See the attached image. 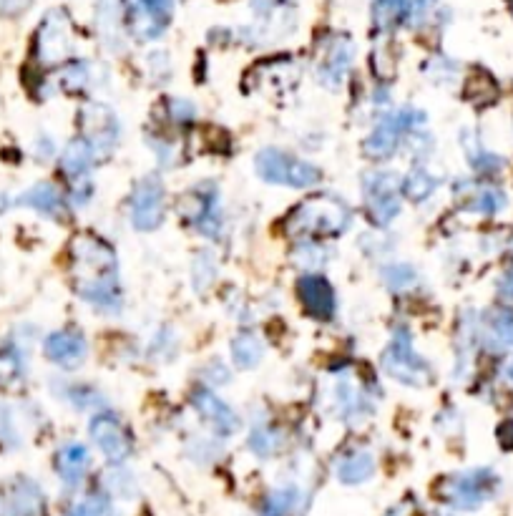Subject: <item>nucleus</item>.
<instances>
[{
    "instance_id": "f257e3e1",
    "label": "nucleus",
    "mask_w": 513,
    "mask_h": 516,
    "mask_svg": "<svg viewBox=\"0 0 513 516\" xmlns=\"http://www.w3.org/2000/svg\"><path fill=\"white\" fill-rule=\"evenodd\" d=\"M73 287L86 303L114 310L119 305V262L109 242L78 235L71 242Z\"/></svg>"
},
{
    "instance_id": "f03ea898",
    "label": "nucleus",
    "mask_w": 513,
    "mask_h": 516,
    "mask_svg": "<svg viewBox=\"0 0 513 516\" xmlns=\"http://www.w3.org/2000/svg\"><path fill=\"white\" fill-rule=\"evenodd\" d=\"M350 225V209L335 197H310L285 219V235L295 242L330 240Z\"/></svg>"
},
{
    "instance_id": "7ed1b4c3",
    "label": "nucleus",
    "mask_w": 513,
    "mask_h": 516,
    "mask_svg": "<svg viewBox=\"0 0 513 516\" xmlns=\"http://www.w3.org/2000/svg\"><path fill=\"white\" fill-rule=\"evenodd\" d=\"M498 491V476L491 469H473L463 471V474L448 476L441 486L436 489V494L446 501L453 509L473 511L478 506L486 504L488 499H493V494Z\"/></svg>"
},
{
    "instance_id": "20e7f679",
    "label": "nucleus",
    "mask_w": 513,
    "mask_h": 516,
    "mask_svg": "<svg viewBox=\"0 0 513 516\" xmlns=\"http://www.w3.org/2000/svg\"><path fill=\"white\" fill-rule=\"evenodd\" d=\"M254 169L265 182L282 184V187L292 189H307L315 187L320 182V169L310 162L290 157V154L280 152V149H262L254 159Z\"/></svg>"
},
{
    "instance_id": "39448f33",
    "label": "nucleus",
    "mask_w": 513,
    "mask_h": 516,
    "mask_svg": "<svg viewBox=\"0 0 513 516\" xmlns=\"http://www.w3.org/2000/svg\"><path fill=\"white\" fill-rule=\"evenodd\" d=\"M383 371L405 386H428V381H431V365L415 353L413 340L405 328L395 330L393 343L385 348Z\"/></svg>"
},
{
    "instance_id": "423d86ee",
    "label": "nucleus",
    "mask_w": 513,
    "mask_h": 516,
    "mask_svg": "<svg viewBox=\"0 0 513 516\" xmlns=\"http://www.w3.org/2000/svg\"><path fill=\"white\" fill-rule=\"evenodd\" d=\"M73 53V33L66 13H48L36 33V58L43 66H56Z\"/></svg>"
},
{
    "instance_id": "0eeeda50",
    "label": "nucleus",
    "mask_w": 513,
    "mask_h": 516,
    "mask_svg": "<svg viewBox=\"0 0 513 516\" xmlns=\"http://www.w3.org/2000/svg\"><path fill=\"white\" fill-rule=\"evenodd\" d=\"M420 119H423V114H418V111L413 109H403L393 116H385V119L370 131L368 139H365V154H368L370 159H390L395 154V149H398L405 131L413 129Z\"/></svg>"
},
{
    "instance_id": "6e6552de",
    "label": "nucleus",
    "mask_w": 513,
    "mask_h": 516,
    "mask_svg": "<svg viewBox=\"0 0 513 516\" xmlns=\"http://www.w3.org/2000/svg\"><path fill=\"white\" fill-rule=\"evenodd\" d=\"M166 194L164 184L156 177L141 179L131 197V225L141 232H151L164 222Z\"/></svg>"
},
{
    "instance_id": "1a4fd4ad",
    "label": "nucleus",
    "mask_w": 513,
    "mask_h": 516,
    "mask_svg": "<svg viewBox=\"0 0 513 516\" xmlns=\"http://www.w3.org/2000/svg\"><path fill=\"white\" fill-rule=\"evenodd\" d=\"M83 141L91 146V152L109 157L119 139V121L116 114L104 104H89L81 111Z\"/></svg>"
},
{
    "instance_id": "9d476101",
    "label": "nucleus",
    "mask_w": 513,
    "mask_h": 516,
    "mask_svg": "<svg viewBox=\"0 0 513 516\" xmlns=\"http://www.w3.org/2000/svg\"><path fill=\"white\" fill-rule=\"evenodd\" d=\"M398 179L393 174H368L365 179V202L375 225H390L400 212Z\"/></svg>"
},
{
    "instance_id": "9b49d317",
    "label": "nucleus",
    "mask_w": 513,
    "mask_h": 516,
    "mask_svg": "<svg viewBox=\"0 0 513 516\" xmlns=\"http://www.w3.org/2000/svg\"><path fill=\"white\" fill-rule=\"evenodd\" d=\"M174 13V0H129L131 28L141 41L161 36Z\"/></svg>"
},
{
    "instance_id": "f8f14e48",
    "label": "nucleus",
    "mask_w": 513,
    "mask_h": 516,
    "mask_svg": "<svg viewBox=\"0 0 513 516\" xmlns=\"http://www.w3.org/2000/svg\"><path fill=\"white\" fill-rule=\"evenodd\" d=\"M91 438L96 441L104 456L114 464H121L131 456L134 444H131V436L124 426H121L119 418L109 416V413H101L91 421Z\"/></svg>"
},
{
    "instance_id": "ddd939ff",
    "label": "nucleus",
    "mask_w": 513,
    "mask_h": 516,
    "mask_svg": "<svg viewBox=\"0 0 513 516\" xmlns=\"http://www.w3.org/2000/svg\"><path fill=\"white\" fill-rule=\"evenodd\" d=\"M3 514L6 516H43L46 496L31 479H11L3 489Z\"/></svg>"
},
{
    "instance_id": "4468645a",
    "label": "nucleus",
    "mask_w": 513,
    "mask_h": 516,
    "mask_svg": "<svg viewBox=\"0 0 513 516\" xmlns=\"http://www.w3.org/2000/svg\"><path fill=\"white\" fill-rule=\"evenodd\" d=\"M297 298L307 315L315 320H332L335 315V290L322 275H305L297 280Z\"/></svg>"
},
{
    "instance_id": "2eb2a0df",
    "label": "nucleus",
    "mask_w": 513,
    "mask_h": 516,
    "mask_svg": "<svg viewBox=\"0 0 513 516\" xmlns=\"http://www.w3.org/2000/svg\"><path fill=\"white\" fill-rule=\"evenodd\" d=\"M350 63H353V43L348 38H332L320 53L317 61V73L325 86H340L345 73H348Z\"/></svg>"
},
{
    "instance_id": "dca6fc26",
    "label": "nucleus",
    "mask_w": 513,
    "mask_h": 516,
    "mask_svg": "<svg viewBox=\"0 0 513 516\" xmlns=\"http://www.w3.org/2000/svg\"><path fill=\"white\" fill-rule=\"evenodd\" d=\"M192 403L194 408L202 413L204 421H207L214 431L222 433V436H229V433H234L239 428L237 413H234L222 398H217L212 391H207V388H199V391L194 393Z\"/></svg>"
},
{
    "instance_id": "f3484780",
    "label": "nucleus",
    "mask_w": 513,
    "mask_h": 516,
    "mask_svg": "<svg viewBox=\"0 0 513 516\" xmlns=\"http://www.w3.org/2000/svg\"><path fill=\"white\" fill-rule=\"evenodd\" d=\"M43 348H46L48 360H53L56 365L76 368L86 355V340H83L81 333H73V330H58V333L48 335Z\"/></svg>"
},
{
    "instance_id": "a211bd4d",
    "label": "nucleus",
    "mask_w": 513,
    "mask_h": 516,
    "mask_svg": "<svg viewBox=\"0 0 513 516\" xmlns=\"http://www.w3.org/2000/svg\"><path fill=\"white\" fill-rule=\"evenodd\" d=\"M56 471L63 484L78 486L89 471V451L83 444H66L56 454Z\"/></svg>"
},
{
    "instance_id": "6ab92c4d",
    "label": "nucleus",
    "mask_w": 513,
    "mask_h": 516,
    "mask_svg": "<svg viewBox=\"0 0 513 516\" xmlns=\"http://www.w3.org/2000/svg\"><path fill=\"white\" fill-rule=\"evenodd\" d=\"M18 204L36 209V212L46 214V217H53V219H66V214H68L61 192H58V189L48 182L36 184V187L28 189L26 194H21Z\"/></svg>"
},
{
    "instance_id": "aec40b11",
    "label": "nucleus",
    "mask_w": 513,
    "mask_h": 516,
    "mask_svg": "<svg viewBox=\"0 0 513 516\" xmlns=\"http://www.w3.org/2000/svg\"><path fill=\"white\" fill-rule=\"evenodd\" d=\"M179 212L187 222L197 225L199 230H207V222L217 225V219H214V194H202L194 189L192 194L182 197V204H179Z\"/></svg>"
},
{
    "instance_id": "412c9836",
    "label": "nucleus",
    "mask_w": 513,
    "mask_h": 516,
    "mask_svg": "<svg viewBox=\"0 0 513 516\" xmlns=\"http://www.w3.org/2000/svg\"><path fill=\"white\" fill-rule=\"evenodd\" d=\"M91 159H94V152H91V146L86 144L83 139L71 141L66 146V152L61 157V169L71 182H78V179H86V172L91 167Z\"/></svg>"
},
{
    "instance_id": "4be33fe9",
    "label": "nucleus",
    "mask_w": 513,
    "mask_h": 516,
    "mask_svg": "<svg viewBox=\"0 0 513 516\" xmlns=\"http://www.w3.org/2000/svg\"><path fill=\"white\" fill-rule=\"evenodd\" d=\"M375 471V459L368 451H355V454L345 456L337 466V476H340L342 484H363L373 476Z\"/></svg>"
},
{
    "instance_id": "5701e85b",
    "label": "nucleus",
    "mask_w": 513,
    "mask_h": 516,
    "mask_svg": "<svg viewBox=\"0 0 513 516\" xmlns=\"http://www.w3.org/2000/svg\"><path fill=\"white\" fill-rule=\"evenodd\" d=\"M410 0H375L373 3V26L388 33L398 28L408 18Z\"/></svg>"
},
{
    "instance_id": "b1692460",
    "label": "nucleus",
    "mask_w": 513,
    "mask_h": 516,
    "mask_svg": "<svg viewBox=\"0 0 513 516\" xmlns=\"http://www.w3.org/2000/svg\"><path fill=\"white\" fill-rule=\"evenodd\" d=\"M486 328L496 348H513V310L493 308L486 315Z\"/></svg>"
},
{
    "instance_id": "393cba45",
    "label": "nucleus",
    "mask_w": 513,
    "mask_h": 516,
    "mask_svg": "<svg viewBox=\"0 0 513 516\" xmlns=\"http://www.w3.org/2000/svg\"><path fill=\"white\" fill-rule=\"evenodd\" d=\"M463 199H466L463 207L476 214H496L506 207V197L496 187H473L471 194H466Z\"/></svg>"
},
{
    "instance_id": "a878e982",
    "label": "nucleus",
    "mask_w": 513,
    "mask_h": 516,
    "mask_svg": "<svg viewBox=\"0 0 513 516\" xmlns=\"http://www.w3.org/2000/svg\"><path fill=\"white\" fill-rule=\"evenodd\" d=\"M436 187H438L436 179L425 172L423 167H418L403 179V184H400V194H403L405 199H410V202H425V199L436 192Z\"/></svg>"
},
{
    "instance_id": "bb28decb",
    "label": "nucleus",
    "mask_w": 513,
    "mask_h": 516,
    "mask_svg": "<svg viewBox=\"0 0 513 516\" xmlns=\"http://www.w3.org/2000/svg\"><path fill=\"white\" fill-rule=\"evenodd\" d=\"M262 353H265V348H262V340L257 338V335L242 333L234 338L232 358L239 368H244V371H247V368H254V365L260 363Z\"/></svg>"
},
{
    "instance_id": "cd10ccee",
    "label": "nucleus",
    "mask_w": 513,
    "mask_h": 516,
    "mask_svg": "<svg viewBox=\"0 0 513 516\" xmlns=\"http://www.w3.org/2000/svg\"><path fill=\"white\" fill-rule=\"evenodd\" d=\"M23 378V358L18 348H0V388H13Z\"/></svg>"
},
{
    "instance_id": "c85d7f7f",
    "label": "nucleus",
    "mask_w": 513,
    "mask_h": 516,
    "mask_svg": "<svg viewBox=\"0 0 513 516\" xmlns=\"http://www.w3.org/2000/svg\"><path fill=\"white\" fill-rule=\"evenodd\" d=\"M297 501H300V491L297 489H277L262 501V516H290L295 511Z\"/></svg>"
},
{
    "instance_id": "c756f323",
    "label": "nucleus",
    "mask_w": 513,
    "mask_h": 516,
    "mask_svg": "<svg viewBox=\"0 0 513 516\" xmlns=\"http://www.w3.org/2000/svg\"><path fill=\"white\" fill-rule=\"evenodd\" d=\"M463 146H466V154H468V159H471L473 167L481 169V172H491V169L501 167L498 157H493V154L483 152L481 144H478V141H473V136L468 134V131H466V139H463Z\"/></svg>"
},
{
    "instance_id": "7c9ffc66",
    "label": "nucleus",
    "mask_w": 513,
    "mask_h": 516,
    "mask_svg": "<svg viewBox=\"0 0 513 516\" xmlns=\"http://www.w3.org/2000/svg\"><path fill=\"white\" fill-rule=\"evenodd\" d=\"M277 444H280V441H277V433L272 431V428H265V426L254 428L252 436H249V449H252L257 456L275 454Z\"/></svg>"
},
{
    "instance_id": "2f4dec72",
    "label": "nucleus",
    "mask_w": 513,
    "mask_h": 516,
    "mask_svg": "<svg viewBox=\"0 0 513 516\" xmlns=\"http://www.w3.org/2000/svg\"><path fill=\"white\" fill-rule=\"evenodd\" d=\"M86 84H89V71H86L83 63H76V66L63 71V86H66V91H71V94L83 91L86 89Z\"/></svg>"
},
{
    "instance_id": "473e14b6",
    "label": "nucleus",
    "mask_w": 513,
    "mask_h": 516,
    "mask_svg": "<svg viewBox=\"0 0 513 516\" xmlns=\"http://www.w3.org/2000/svg\"><path fill=\"white\" fill-rule=\"evenodd\" d=\"M385 280H388V285L393 287V290H403V287L413 285L415 272H413V267H408V265H393L385 270Z\"/></svg>"
},
{
    "instance_id": "72a5a7b5",
    "label": "nucleus",
    "mask_w": 513,
    "mask_h": 516,
    "mask_svg": "<svg viewBox=\"0 0 513 516\" xmlns=\"http://www.w3.org/2000/svg\"><path fill=\"white\" fill-rule=\"evenodd\" d=\"M169 114H171V119L179 121V124H187V121L194 119V106L184 99H171Z\"/></svg>"
},
{
    "instance_id": "f704fd0d",
    "label": "nucleus",
    "mask_w": 513,
    "mask_h": 516,
    "mask_svg": "<svg viewBox=\"0 0 513 516\" xmlns=\"http://www.w3.org/2000/svg\"><path fill=\"white\" fill-rule=\"evenodd\" d=\"M33 0H0V16L6 18H16V16H23V13L31 8Z\"/></svg>"
},
{
    "instance_id": "c9c22d12",
    "label": "nucleus",
    "mask_w": 513,
    "mask_h": 516,
    "mask_svg": "<svg viewBox=\"0 0 513 516\" xmlns=\"http://www.w3.org/2000/svg\"><path fill=\"white\" fill-rule=\"evenodd\" d=\"M498 290H501L503 298H511L513 300V267L506 272V275H503V280H501V285H498Z\"/></svg>"
},
{
    "instance_id": "e433bc0d",
    "label": "nucleus",
    "mask_w": 513,
    "mask_h": 516,
    "mask_svg": "<svg viewBox=\"0 0 513 516\" xmlns=\"http://www.w3.org/2000/svg\"><path fill=\"white\" fill-rule=\"evenodd\" d=\"M66 516H99V511H96L91 504H78L73 506Z\"/></svg>"
},
{
    "instance_id": "4c0bfd02",
    "label": "nucleus",
    "mask_w": 513,
    "mask_h": 516,
    "mask_svg": "<svg viewBox=\"0 0 513 516\" xmlns=\"http://www.w3.org/2000/svg\"><path fill=\"white\" fill-rule=\"evenodd\" d=\"M501 376H503V381L508 383V386L513 388V360H508L506 365H503V371H501Z\"/></svg>"
}]
</instances>
